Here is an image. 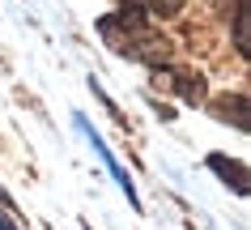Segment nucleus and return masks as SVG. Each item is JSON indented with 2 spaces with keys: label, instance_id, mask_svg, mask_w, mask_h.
I'll use <instances>...</instances> for the list:
<instances>
[{
  "label": "nucleus",
  "instance_id": "1",
  "mask_svg": "<svg viewBox=\"0 0 251 230\" xmlns=\"http://www.w3.org/2000/svg\"><path fill=\"white\" fill-rule=\"evenodd\" d=\"M98 34H102L106 47H115L119 55H132V60L158 68V73L171 64V55H175L171 39H166L141 9H119V13L102 17V22H98Z\"/></svg>",
  "mask_w": 251,
  "mask_h": 230
},
{
  "label": "nucleus",
  "instance_id": "2",
  "mask_svg": "<svg viewBox=\"0 0 251 230\" xmlns=\"http://www.w3.org/2000/svg\"><path fill=\"white\" fill-rule=\"evenodd\" d=\"M187 0H132V9H141L145 17H175Z\"/></svg>",
  "mask_w": 251,
  "mask_h": 230
},
{
  "label": "nucleus",
  "instance_id": "3",
  "mask_svg": "<svg viewBox=\"0 0 251 230\" xmlns=\"http://www.w3.org/2000/svg\"><path fill=\"white\" fill-rule=\"evenodd\" d=\"M209 166H213V171H222L226 179L234 175V188H238V192H247V183H243V179H247V175H243V166H230V162H226V158H213Z\"/></svg>",
  "mask_w": 251,
  "mask_h": 230
},
{
  "label": "nucleus",
  "instance_id": "4",
  "mask_svg": "<svg viewBox=\"0 0 251 230\" xmlns=\"http://www.w3.org/2000/svg\"><path fill=\"white\" fill-rule=\"evenodd\" d=\"M0 230H17V226H13V217H4V213H0Z\"/></svg>",
  "mask_w": 251,
  "mask_h": 230
}]
</instances>
